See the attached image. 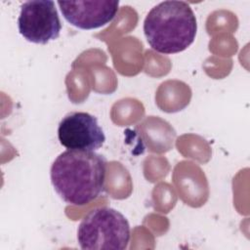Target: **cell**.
<instances>
[{
    "label": "cell",
    "mask_w": 250,
    "mask_h": 250,
    "mask_svg": "<svg viewBox=\"0 0 250 250\" xmlns=\"http://www.w3.org/2000/svg\"><path fill=\"white\" fill-rule=\"evenodd\" d=\"M106 160L95 151L66 149L51 166L54 189L67 204L81 206L96 199L104 189Z\"/></svg>",
    "instance_id": "obj_1"
},
{
    "label": "cell",
    "mask_w": 250,
    "mask_h": 250,
    "mask_svg": "<svg viewBox=\"0 0 250 250\" xmlns=\"http://www.w3.org/2000/svg\"><path fill=\"white\" fill-rule=\"evenodd\" d=\"M197 22L185 1H163L154 6L144 21L149 46L161 54H176L189 47L196 35Z\"/></svg>",
    "instance_id": "obj_2"
},
{
    "label": "cell",
    "mask_w": 250,
    "mask_h": 250,
    "mask_svg": "<svg viewBox=\"0 0 250 250\" xmlns=\"http://www.w3.org/2000/svg\"><path fill=\"white\" fill-rule=\"evenodd\" d=\"M77 240L84 250H123L130 240V225L119 211L99 207L80 222Z\"/></svg>",
    "instance_id": "obj_3"
},
{
    "label": "cell",
    "mask_w": 250,
    "mask_h": 250,
    "mask_svg": "<svg viewBox=\"0 0 250 250\" xmlns=\"http://www.w3.org/2000/svg\"><path fill=\"white\" fill-rule=\"evenodd\" d=\"M21 35L29 42L45 45L57 39L62 30V23L51 0H31L21 7L18 19Z\"/></svg>",
    "instance_id": "obj_4"
},
{
    "label": "cell",
    "mask_w": 250,
    "mask_h": 250,
    "mask_svg": "<svg viewBox=\"0 0 250 250\" xmlns=\"http://www.w3.org/2000/svg\"><path fill=\"white\" fill-rule=\"evenodd\" d=\"M58 138L67 149L95 151L103 146L105 135L98 119L84 111L67 113L58 127Z\"/></svg>",
    "instance_id": "obj_5"
},
{
    "label": "cell",
    "mask_w": 250,
    "mask_h": 250,
    "mask_svg": "<svg viewBox=\"0 0 250 250\" xmlns=\"http://www.w3.org/2000/svg\"><path fill=\"white\" fill-rule=\"evenodd\" d=\"M63 18L80 29H95L109 23L116 16L119 1H59Z\"/></svg>",
    "instance_id": "obj_6"
}]
</instances>
